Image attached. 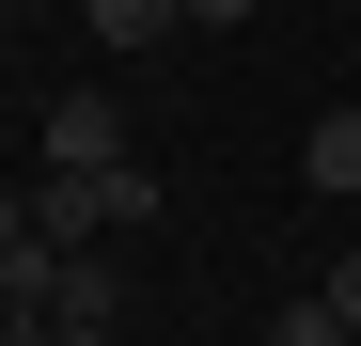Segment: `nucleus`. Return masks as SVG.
<instances>
[{
	"label": "nucleus",
	"instance_id": "obj_1",
	"mask_svg": "<svg viewBox=\"0 0 361 346\" xmlns=\"http://www.w3.org/2000/svg\"><path fill=\"white\" fill-rule=\"evenodd\" d=\"M126 220H157V173L126 157V173H47L32 189V237H63V252H110Z\"/></svg>",
	"mask_w": 361,
	"mask_h": 346
},
{
	"label": "nucleus",
	"instance_id": "obj_2",
	"mask_svg": "<svg viewBox=\"0 0 361 346\" xmlns=\"http://www.w3.org/2000/svg\"><path fill=\"white\" fill-rule=\"evenodd\" d=\"M47 173H126V110H110V95H63V110H47Z\"/></svg>",
	"mask_w": 361,
	"mask_h": 346
},
{
	"label": "nucleus",
	"instance_id": "obj_3",
	"mask_svg": "<svg viewBox=\"0 0 361 346\" xmlns=\"http://www.w3.org/2000/svg\"><path fill=\"white\" fill-rule=\"evenodd\" d=\"M47 252H63V237H47ZM47 315H63V330H126V268H110V252H63V299H47Z\"/></svg>",
	"mask_w": 361,
	"mask_h": 346
},
{
	"label": "nucleus",
	"instance_id": "obj_4",
	"mask_svg": "<svg viewBox=\"0 0 361 346\" xmlns=\"http://www.w3.org/2000/svg\"><path fill=\"white\" fill-rule=\"evenodd\" d=\"M298 173H314L330 205H361V95H345V110H314V142H298Z\"/></svg>",
	"mask_w": 361,
	"mask_h": 346
},
{
	"label": "nucleus",
	"instance_id": "obj_5",
	"mask_svg": "<svg viewBox=\"0 0 361 346\" xmlns=\"http://www.w3.org/2000/svg\"><path fill=\"white\" fill-rule=\"evenodd\" d=\"M79 16H94V47H157L173 16H189V0H79Z\"/></svg>",
	"mask_w": 361,
	"mask_h": 346
},
{
	"label": "nucleus",
	"instance_id": "obj_6",
	"mask_svg": "<svg viewBox=\"0 0 361 346\" xmlns=\"http://www.w3.org/2000/svg\"><path fill=\"white\" fill-rule=\"evenodd\" d=\"M267 346H361V330H345V315H330V283H298V299H283V315H267Z\"/></svg>",
	"mask_w": 361,
	"mask_h": 346
},
{
	"label": "nucleus",
	"instance_id": "obj_7",
	"mask_svg": "<svg viewBox=\"0 0 361 346\" xmlns=\"http://www.w3.org/2000/svg\"><path fill=\"white\" fill-rule=\"evenodd\" d=\"M330 315H345V330H361V252H345V268H330Z\"/></svg>",
	"mask_w": 361,
	"mask_h": 346
},
{
	"label": "nucleus",
	"instance_id": "obj_8",
	"mask_svg": "<svg viewBox=\"0 0 361 346\" xmlns=\"http://www.w3.org/2000/svg\"><path fill=\"white\" fill-rule=\"evenodd\" d=\"M0 252H32V205H16V189H0Z\"/></svg>",
	"mask_w": 361,
	"mask_h": 346
},
{
	"label": "nucleus",
	"instance_id": "obj_9",
	"mask_svg": "<svg viewBox=\"0 0 361 346\" xmlns=\"http://www.w3.org/2000/svg\"><path fill=\"white\" fill-rule=\"evenodd\" d=\"M235 16H252V0H189V32H235Z\"/></svg>",
	"mask_w": 361,
	"mask_h": 346
},
{
	"label": "nucleus",
	"instance_id": "obj_10",
	"mask_svg": "<svg viewBox=\"0 0 361 346\" xmlns=\"http://www.w3.org/2000/svg\"><path fill=\"white\" fill-rule=\"evenodd\" d=\"M32 346H110V330H63V315H47V330H32Z\"/></svg>",
	"mask_w": 361,
	"mask_h": 346
}]
</instances>
